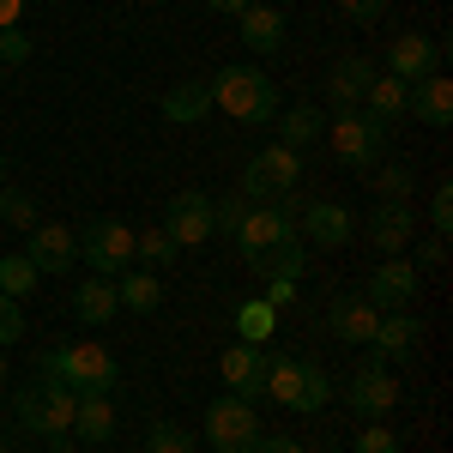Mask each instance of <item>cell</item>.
I'll list each match as a JSON object with an SVG mask.
<instances>
[{
    "label": "cell",
    "instance_id": "obj_46",
    "mask_svg": "<svg viewBox=\"0 0 453 453\" xmlns=\"http://www.w3.org/2000/svg\"><path fill=\"white\" fill-rule=\"evenodd\" d=\"M206 6H211V12H230V19H242L254 0H206Z\"/></svg>",
    "mask_w": 453,
    "mask_h": 453
},
{
    "label": "cell",
    "instance_id": "obj_40",
    "mask_svg": "<svg viewBox=\"0 0 453 453\" xmlns=\"http://www.w3.org/2000/svg\"><path fill=\"white\" fill-rule=\"evenodd\" d=\"M25 55H31V36L19 31V25H12V31H0V61H6V67H19Z\"/></svg>",
    "mask_w": 453,
    "mask_h": 453
},
{
    "label": "cell",
    "instance_id": "obj_18",
    "mask_svg": "<svg viewBox=\"0 0 453 453\" xmlns=\"http://www.w3.org/2000/svg\"><path fill=\"white\" fill-rule=\"evenodd\" d=\"M405 115H418L423 127H435V134H441V127L453 121V79H448V73L418 79V85H411V109H405Z\"/></svg>",
    "mask_w": 453,
    "mask_h": 453
},
{
    "label": "cell",
    "instance_id": "obj_16",
    "mask_svg": "<svg viewBox=\"0 0 453 453\" xmlns=\"http://www.w3.org/2000/svg\"><path fill=\"white\" fill-rule=\"evenodd\" d=\"M418 339H423V326L411 320V309H393V314L375 320V333H369V357L393 369L399 357H411V350H418Z\"/></svg>",
    "mask_w": 453,
    "mask_h": 453
},
{
    "label": "cell",
    "instance_id": "obj_10",
    "mask_svg": "<svg viewBox=\"0 0 453 453\" xmlns=\"http://www.w3.org/2000/svg\"><path fill=\"white\" fill-rule=\"evenodd\" d=\"M218 375H224V393H236V399H266V350L254 345H224V357H218Z\"/></svg>",
    "mask_w": 453,
    "mask_h": 453
},
{
    "label": "cell",
    "instance_id": "obj_31",
    "mask_svg": "<svg viewBox=\"0 0 453 453\" xmlns=\"http://www.w3.org/2000/svg\"><path fill=\"white\" fill-rule=\"evenodd\" d=\"M36 279H42V273H36L25 254H6V260H0V296L19 303V296H31V290H36Z\"/></svg>",
    "mask_w": 453,
    "mask_h": 453
},
{
    "label": "cell",
    "instance_id": "obj_35",
    "mask_svg": "<svg viewBox=\"0 0 453 453\" xmlns=\"http://www.w3.org/2000/svg\"><path fill=\"white\" fill-rule=\"evenodd\" d=\"M145 453H194V435L157 418V423H145Z\"/></svg>",
    "mask_w": 453,
    "mask_h": 453
},
{
    "label": "cell",
    "instance_id": "obj_38",
    "mask_svg": "<svg viewBox=\"0 0 453 453\" xmlns=\"http://www.w3.org/2000/svg\"><path fill=\"white\" fill-rule=\"evenodd\" d=\"M19 339H25V309H19L12 296H0V350L19 345Z\"/></svg>",
    "mask_w": 453,
    "mask_h": 453
},
{
    "label": "cell",
    "instance_id": "obj_41",
    "mask_svg": "<svg viewBox=\"0 0 453 453\" xmlns=\"http://www.w3.org/2000/svg\"><path fill=\"white\" fill-rule=\"evenodd\" d=\"M339 6H345L350 25H381V12H387V0H339Z\"/></svg>",
    "mask_w": 453,
    "mask_h": 453
},
{
    "label": "cell",
    "instance_id": "obj_6",
    "mask_svg": "<svg viewBox=\"0 0 453 453\" xmlns=\"http://www.w3.org/2000/svg\"><path fill=\"white\" fill-rule=\"evenodd\" d=\"M326 145H333V157L350 164V170H375L381 164V145H387V127H375L363 109H339L333 127H326Z\"/></svg>",
    "mask_w": 453,
    "mask_h": 453
},
{
    "label": "cell",
    "instance_id": "obj_32",
    "mask_svg": "<svg viewBox=\"0 0 453 453\" xmlns=\"http://www.w3.org/2000/svg\"><path fill=\"white\" fill-rule=\"evenodd\" d=\"M134 260H145L151 273L170 266V260H175V236H170V230H134Z\"/></svg>",
    "mask_w": 453,
    "mask_h": 453
},
{
    "label": "cell",
    "instance_id": "obj_48",
    "mask_svg": "<svg viewBox=\"0 0 453 453\" xmlns=\"http://www.w3.org/2000/svg\"><path fill=\"white\" fill-rule=\"evenodd\" d=\"M0 175H6V157H0Z\"/></svg>",
    "mask_w": 453,
    "mask_h": 453
},
{
    "label": "cell",
    "instance_id": "obj_44",
    "mask_svg": "<svg viewBox=\"0 0 453 453\" xmlns=\"http://www.w3.org/2000/svg\"><path fill=\"white\" fill-rule=\"evenodd\" d=\"M248 453H303V448H296L290 435H266V429H260V435H254V448H248Z\"/></svg>",
    "mask_w": 453,
    "mask_h": 453
},
{
    "label": "cell",
    "instance_id": "obj_13",
    "mask_svg": "<svg viewBox=\"0 0 453 453\" xmlns=\"http://www.w3.org/2000/svg\"><path fill=\"white\" fill-rule=\"evenodd\" d=\"M441 55H448V42H435V36H393V49H387V73L393 79H405V85H418L429 73H441Z\"/></svg>",
    "mask_w": 453,
    "mask_h": 453
},
{
    "label": "cell",
    "instance_id": "obj_29",
    "mask_svg": "<svg viewBox=\"0 0 453 453\" xmlns=\"http://www.w3.org/2000/svg\"><path fill=\"white\" fill-rule=\"evenodd\" d=\"M254 266V279L266 284V279H296L303 273V236L296 242H284V248H273V254H260V260H248Z\"/></svg>",
    "mask_w": 453,
    "mask_h": 453
},
{
    "label": "cell",
    "instance_id": "obj_12",
    "mask_svg": "<svg viewBox=\"0 0 453 453\" xmlns=\"http://www.w3.org/2000/svg\"><path fill=\"white\" fill-rule=\"evenodd\" d=\"M164 230L175 236V248L211 242V200L200 194V188H181V194L170 200V211H164Z\"/></svg>",
    "mask_w": 453,
    "mask_h": 453
},
{
    "label": "cell",
    "instance_id": "obj_45",
    "mask_svg": "<svg viewBox=\"0 0 453 453\" xmlns=\"http://www.w3.org/2000/svg\"><path fill=\"white\" fill-rule=\"evenodd\" d=\"M25 19V0H0V31H12Z\"/></svg>",
    "mask_w": 453,
    "mask_h": 453
},
{
    "label": "cell",
    "instance_id": "obj_5",
    "mask_svg": "<svg viewBox=\"0 0 453 453\" xmlns=\"http://www.w3.org/2000/svg\"><path fill=\"white\" fill-rule=\"evenodd\" d=\"M296 181H303V157H296L290 145H266V151L242 170V188H236V194H242L248 206H273V200L290 194Z\"/></svg>",
    "mask_w": 453,
    "mask_h": 453
},
{
    "label": "cell",
    "instance_id": "obj_24",
    "mask_svg": "<svg viewBox=\"0 0 453 453\" xmlns=\"http://www.w3.org/2000/svg\"><path fill=\"white\" fill-rule=\"evenodd\" d=\"M73 435H79V441H109V435H115V405H109V393H79V405H73Z\"/></svg>",
    "mask_w": 453,
    "mask_h": 453
},
{
    "label": "cell",
    "instance_id": "obj_1",
    "mask_svg": "<svg viewBox=\"0 0 453 453\" xmlns=\"http://www.w3.org/2000/svg\"><path fill=\"white\" fill-rule=\"evenodd\" d=\"M206 97L242 127H273V115H279V85L260 67H224L218 79H206Z\"/></svg>",
    "mask_w": 453,
    "mask_h": 453
},
{
    "label": "cell",
    "instance_id": "obj_17",
    "mask_svg": "<svg viewBox=\"0 0 453 453\" xmlns=\"http://www.w3.org/2000/svg\"><path fill=\"white\" fill-rule=\"evenodd\" d=\"M411 236H418V211H411V206H381V211H369V248H375L381 260L405 254V248H411Z\"/></svg>",
    "mask_w": 453,
    "mask_h": 453
},
{
    "label": "cell",
    "instance_id": "obj_7",
    "mask_svg": "<svg viewBox=\"0 0 453 453\" xmlns=\"http://www.w3.org/2000/svg\"><path fill=\"white\" fill-rule=\"evenodd\" d=\"M254 435H260V418H254V405L236 399V393H224V399H211L206 411V441L218 453H248L254 448Z\"/></svg>",
    "mask_w": 453,
    "mask_h": 453
},
{
    "label": "cell",
    "instance_id": "obj_27",
    "mask_svg": "<svg viewBox=\"0 0 453 453\" xmlns=\"http://www.w3.org/2000/svg\"><path fill=\"white\" fill-rule=\"evenodd\" d=\"M157 109H164V121H181V127H188V121H200V115L211 109V97H206V79H181V85H170Z\"/></svg>",
    "mask_w": 453,
    "mask_h": 453
},
{
    "label": "cell",
    "instance_id": "obj_4",
    "mask_svg": "<svg viewBox=\"0 0 453 453\" xmlns=\"http://www.w3.org/2000/svg\"><path fill=\"white\" fill-rule=\"evenodd\" d=\"M79 260H85L97 279H121V273L134 266V224H121V218L85 224V230H79Z\"/></svg>",
    "mask_w": 453,
    "mask_h": 453
},
{
    "label": "cell",
    "instance_id": "obj_36",
    "mask_svg": "<svg viewBox=\"0 0 453 453\" xmlns=\"http://www.w3.org/2000/svg\"><path fill=\"white\" fill-rule=\"evenodd\" d=\"M248 211H254V206H248L242 194H224V200H211V236H218V230H224V236H236Z\"/></svg>",
    "mask_w": 453,
    "mask_h": 453
},
{
    "label": "cell",
    "instance_id": "obj_25",
    "mask_svg": "<svg viewBox=\"0 0 453 453\" xmlns=\"http://www.w3.org/2000/svg\"><path fill=\"white\" fill-rule=\"evenodd\" d=\"M273 333H279V309L266 303V296H248L242 309H236V339L254 350H266L273 345Z\"/></svg>",
    "mask_w": 453,
    "mask_h": 453
},
{
    "label": "cell",
    "instance_id": "obj_28",
    "mask_svg": "<svg viewBox=\"0 0 453 453\" xmlns=\"http://www.w3.org/2000/svg\"><path fill=\"white\" fill-rule=\"evenodd\" d=\"M320 134H326V127H320V109H314V104H296V109H284V115H279V145H290V151L314 145Z\"/></svg>",
    "mask_w": 453,
    "mask_h": 453
},
{
    "label": "cell",
    "instance_id": "obj_22",
    "mask_svg": "<svg viewBox=\"0 0 453 453\" xmlns=\"http://www.w3.org/2000/svg\"><path fill=\"white\" fill-rule=\"evenodd\" d=\"M369 79H375V67H369L363 55L333 61V73H326V97H333V109H357V104H363V91H369Z\"/></svg>",
    "mask_w": 453,
    "mask_h": 453
},
{
    "label": "cell",
    "instance_id": "obj_47",
    "mask_svg": "<svg viewBox=\"0 0 453 453\" xmlns=\"http://www.w3.org/2000/svg\"><path fill=\"white\" fill-rule=\"evenodd\" d=\"M0 381H6V357H0Z\"/></svg>",
    "mask_w": 453,
    "mask_h": 453
},
{
    "label": "cell",
    "instance_id": "obj_21",
    "mask_svg": "<svg viewBox=\"0 0 453 453\" xmlns=\"http://www.w3.org/2000/svg\"><path fill=\"white\" fill-rule=\"evenodd\" d=\"M73 314H79V326H109V320L121 314L115 279H79V290H73Z\"/></svg>",
    "mask_w": 453,
    "mask_h": 453
},
{
    "label": "cell",
    "instance_id": "obj_39",
    "mask_svg": "<svg viewBox=\"0 0 453 453\" xmlns=\"http://www.w3.org/2000/svg\"><path fill=\"white\" fill-rule=\"evenodd\" d=\"M429 224H435V236H448V230H453V181L435 188V200H429Z\"/></svg>",
    "mask_w": 453,
    "mask_h": 453
},
{
    "label": "cell",
    "instance_id": "obj_42",
    "mask_svg": "<svg viewBox=\"0 0 453 453\" xmlns=\"http://www.w3.org/2000/svg\"><path fill=\"white\" fill-rule=\"evenodd\" d=\"M441 266H448V236H429L418 254V273H441Z\"/></svg>",
    "mask_w": 453,
    "mask_h": 453
},
{
    "label": "cell",
    "instance_id": "obj_2",
    "mask_svg": "<svg viewBox=\"0 0 453 453\" xmlns=\"http://www.w3.org/2000/svg\"><path fill=\"white\" fill-rule=\"evenodd\" d=\"M49 381L73 387V393H115L121 381V363H115V350H104L97 339H79V345H55L42 350V363H36Z\"/></svg>",
    "mask_w": 453,
    "mask_h": 453
},
{
    "label": "cell",
    "instance_id": "obj_14",
    "mask_svg": "<svg viewBox=\"0 0 453 453\" xmlns=\"http://www.w3.org/2000/svg\"><path fill=\"white\" fill-rule=\"evenodd\" d=\"M296 236H309L314 248H345L350 236H357V218H350V206H339V200H309L303 218H296Z\"/></svg>",
    "mask_w": 453,
    "mask_h": 453
},
{
    "label": "cell",
    "instance_id": "obj_23",
    "mask_svg": "<svg viewBox=\"0 0 453 453\" xmlns=\"http://www.w3.org/2000/svg\"><path fill=\"white\" fill-rule=\"evenodd\" d=\"M242 42L254 49V55H279V49H284V12L254 0V6L242 12Z\"/></svg>",
    "mask_w": 453,
    "mask_h": 453
},
{
    "label": "cell",
    "instance_id": "obj_3",
    "mask_svg": "<svg viewBox=\"0 0 453 453\" xmlns=\"http://www.w3.org/2000/svg\"><path fill=\"white\" fill-rule=\"evenodd\" d=\"M73 405H79V393L61 381H49V375H36L31 387H19V399H12V411L25 429L36 435H73Z\"/></svg>",
    "mask_w": 453,
    "mask_h": 453
},
{
    "label": "cell",
    "instance_id": "obj_43",
    "mask_svg": "<svg viewBox=\"0 0 453 453\" xmlns=\"http://www.w3.org/2000/svg\"><path fill=\"white\" fill-rule=\"evenodd\" d=\"M260 296H266L273 309H290V303H296V279H266V284H260Z\"/></svg>",
    "mask_w": 453,
    "mask_h": 453
},
{
    "label": "cell",
    "instance_id": "obj_9",
    "mask_svg": "<svg viewBox=\"0 0 453 453\" xmlns=\"http://www.w3.org/2000/svg\"><path fill=\"white\" fill-rule=\"evenodd\" d=\"M418 284H423V279H418V266L393 254V260H381V266L369 273V284H363V303H369L375 314L411 309V303H418Z\"/></svg>",
    "mask_w": 453,
    "mask_h": 453
},
{
    "label": "cell",
    "instance_id": "obj_8",
    "mask_svg": "<svg viewBox=\"0 0 453 453\" xmlns=\"http://www.w3.org/2000/svg\"><path fill=\"white\" fill-rule=\"evenodd\" d=\"M345 399H350V411H357L363 423H381L387 411L399 405V375H393L387 363H375V357H369V363H363V369L350 375Z\"/></svg>",
    "mask_w": 453,
    "mask_h": 453
},
{
    "label": "cell",
    "instance_id": "obj_34",
    "mask_svg": "<svg viewBox=\"0 0 453 453\" xmlns=\"http://www.w3.org/2000/svg\"><path fill=\"white\" fill-rule=\"evenodd\" d=\"M326 399H333V381H326L314 363H303V393H296V411H303V418H314V411H326Z\"/></svg>",
    "mask_w": 453,
    "mask_h": 453
},
{
    "label": "cell",
    "instance_id": "obj_19",
    "mask_svg": "<svg viewBox=\"0 0 453 453\" xmlns=\"http://www.w3.org/2000/svg\"><path fill=\"white\" fill-rule=\"evenodd\" d=\"M375 320H381V314L363 303V290H350V296H333V309H326V326H333V339H345V345H369Z\"/></svg>",
    "mask_w": 453,
    "mask_h": 453
},
{
    "label": "cell",
    "instance_id": "obj_30",
    "mask_svg": "<svg viewBox=\"0 0 453 453\" xmlns=\"http://www.w3.org/2000/svg\"><path fill=\"white\" fill-rule=\"evenodd\" d=\"M0 218H6L12 230H25V236H31L36 224H42V206H36L25 188H0Z\"/></svg>",
    "mask_w": 453,
    "mask_h": 453
},
{
    "label": "cell",
    "instance_id": "obj_33",
    "mask_svg": "<svg viewBox=\"0 0 453 453\" xmlns=\"http://www.w3.org/2000/svg\"><path fill=\"white\" fill-rule=\"evenodd\" d=\"M375 194L387 206H405L411 200V170L405 164H375Z\"/></svg>",
    "mask_w": 453,
    "mask_h": 453
},
{
    "label": "cell",
    "instance_id": "obj_26",
    "mask_svg": "<svg viewBox=\"0 0 453 453\" xmlns=\"http://www.w3.org/2000/svg\"><path fill=\"white\" fill-rule=\"evenodd\" d=\"M115 296H121V309H134V314H151L157 303H164V279H157L151 266H140V273L127 266V273L115 279Z\"/></svg>",
    "mask_w": 453,
    "mask_h": 453
},
{
    "label": "cell",
    "instance_id": "obj_37",
    "mask_svg": "<svg viewBox=\"0 0 453 453\" xmlns=\"http://www.w3.org/2000/svg\"><path fill=\"white\" fill-rule=\"evenodd\" d=\"M350 453H399V435H393L387 423H363V435H357Z\"/></svg>",
    "mask_w": 453,
    "mask_h": 453
},
{
    "label": "cell",
    "instance_id": "obj_20",
    "mask_svg": "<svg viewBox=\"0 0 453 453\" xmlns=\"http://www.w3.org/2000/svg\"><path fill=\"white\" fill-rule=\"evenodd\" d=\"M363 104H369V121H375V127H393V121H405V109H411V85L393 79V73H375L369 91H363Z\"/></svg>",
    "mask_w": 453,
    "mask_h": 453
},
{
    "label": "cell",
    "instance_id": "obj_11",
    "mask_svg": "<svg viewBox=\"0 0 453 453\" xmlns=\"http://www.w3.org/2000/svg\"><path fill=\"white\" fill-rule=\"evenodd\" d=\"M25 260H31L36 273H49V279L73 273V266H79V230H67V224H36Z\"/></svg>",
    "mask_w": 453,
    "mask_h": 453
},
{
    "label": "cell",
    "instance_id": "obj_15",
    "mask_svg": "<svg viewBox=\"0 0 453 453\" xmlns=\"http://www.w3.org/2000/svg\"><path fill=\"white\" fill-rule=\"evenodd\" d=\"M230 242L242 248V260H260V254H273V248L296 242V224H284L273 206H254V211L242 218V230H236Z\"/></svg>",
    "mask_w": 453,
    "mask_h": 453
},
{
    "label": "cell",
    "instance_id": "obj_49",
    "mask_svg": "<svg viewBox=\"0 0 453 453\" xmlns=\"http://www.w3.org/2000/svg\"><path fill=\"white\" fill-rule=\"evenodd\" d=\"M0 453H6V441H0Z\"/></svg>",
    "mask_w": 453,
    "mask_h": 453
}]
</instances>
